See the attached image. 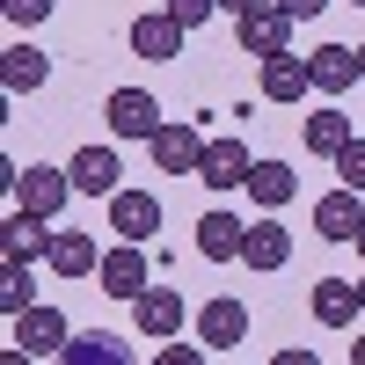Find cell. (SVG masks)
Segmentation results:
<instances>
[{
  "label": "cell",
  "mask_w": 365,
  "mask_h": 365,
  "mask_svg": "<svg viewBox=\"0 0 365 365\" xmlns=\"http://www.w3.org/2000/svg\"><path fill=\"white\" fill-rule=\"evenodd\" d=\"M182 322H197V314H190V299L168 292V285H146V292L132 299V329H139L146 344H175Z\"/></svg>",
  "instance_id": "6da1fadb"
},
{
  "label": "cell",
  "mask_w": 365,
  "mask_h": 365,
  "mask_svg": "<svg viewBox=\"0 0 365 365\" xmlns=\"http://www.w3.org/2000/svg\"><path fill=\"white\" fill-rule=\"evenodd\" d=\"M103 125H110V139H154V132L168 125V117H161V103L146 96V88H110Z\"/></svg>",
  "instance_id": "7a4b0ae2"
},
{
  "label": "cell",
  "mask_w": 365,
  "mask_h": 365,
  "mask_svg": "<svg viewBox=\"0 0 365 365\" xmlns=\"http://www.w3.org/2000/svg\"><path fill=\"white\" fill-rule=\"evenodd\" d=\"M22 212H37V220H58L66 212V197H73V175L66 168H44V161H29L22 175H15V190H8Z\"/></svg>",
  "instance_id": "3957f363"
},
{
  "label": "cell",
  "mask_w": 365,
  "mask_h": 365,
  "mask_svg": "<svg viewBox=\"0 0 365 365\" xmlns=\"http://www.w3.org/2000/svg\"><path fill=\"white\" fill-rule=\"evenodd\" d=\"M8 344H22L29 358H58V351L73 344V329H66V314H58L51 299H37L29 314H15V322H8Z\"/></svg>",
  "instance_id": "277c9868"
},
{
  "label": "cell",
  "mask_w": 365,
  "mask_h": 365,
  "mask_svg": "<svg viewBox=\"0 0 365 365\" xmlns=\"http://www.w3.org/2000/svg\"><path fill=\"white\" fill-rule=\"evenodd\" d=\"M234 37H241V51H249V58H278L285 37H292V15L278 8V0H256L249 15H234Z\"/></svg>",
  "instance_id": "5b68a950"
},
{
  "label": "cell",
  "mask_w": 365,
  "mask_h": 365,
  "mask_svg": "<svg viewBox=\"0 0 365 365\" xmlns=\"http://www.w3.org/2000/svg\"><path fill=\"white\" fill-rule=\"evenodd\" d=\"M146 154H154L161 175H197V161H205V132H197V125H182V117H168V125L146 139Z\"/></svg>",
  "instance_id": "8992f818"
},
{
  "label": "cell",
  "mask_w": 365,
  "mask_h": 365,
  "mask_svg": "<svg viewBox=\"0 0 365 365\" xmlns=\"http://www.w3.org/2000/svg\"><path fill=\"white\" fill-rule=\"evenodd\" d=\"M197 344L205 351H241V344H249V307H241L234 292L205 299V307H197Z\"/></svg>",
  "instance_id": "52a82bcc"
},
{
  "label": "cell",
  "mask_w": 365,
  "mask_h": 365,
  "mask_svg": "<svg viewBox=\"0 0 365 365\" xmlns=\"http://www.w3.org/2000/svg\"><path fill=\"white\" fill-rule=\"evenodd\" d=\"M96 285L110 292V299H132L146 292V241H117V249H103V270H96Z\"/></svg>",
  "instance_id": "ba28073f"
},
{
  "label": "cell",
  "mask_w": 365,
  "mask_h": 365,
  "mask_svg": "<svg viewBox=\"0 0 365 365\" xmlns=\"http://www.w3.org/2000/svg\"><path fill=\"white\" fill-rule=\"evenodd\" d=\"M256 73H263V103H307L314 96V66L299 51H278V58H256Z\"/></svg>",
  "instance_id": "9c48e42d"
},
{
  "label": "cell",
  "mask_w": 365,
  "mask_h": 365,
  "mask_svg": "<svg viewBox=\"0 0 365 365\" xmlns=\"http://www.w3.org/2000/svg\"><path fill=\"white\" fill-rule=\"evenodd\" d=\"M66 175H73V197H117V190H125V182H117V175H125V168H117V146H81V154L66 161Z\"/></svg>",
  "instance_id": "30bf717a"
},
{
  "label": "cell",
  "mask_w": 365,
  "mask_h": 365,
  "mask_svg": "<svg viewBox=\"0 0 365 365\" xmlns=\"http://www.w3.org/2000/svg\"><path fill=\"white\" fill-rule=\"evenodd\" d=\"M358 227H365V190H322L314 197V234L322 241H358Z\"/></svg>",
  "instance_id": "8fae6325"
},
{
  "label": "cell",
  "mask_w": 365,
  "mask_h": 365,
  "mask_svg": "<svg viewBox=\"0 0 365 365\" xmlns=\"http://www.w3.org/2000/svg\"><path fill=\"white\" fill-rule=\"evenodd\" d=\"M249 168H256V154H249V146H241L234 132H227V139H205L197 175L212 182V190H249Z\"/></svg>",
  "instance_id": "7c38bea8"
},
{
  "label": "cell",
  "mask_w": 365,
  "mask_h": 365,
  "mask_svg": "<svg viewBox=\"0 0 365 365\" xmlns=\"http://www.w3.org/2000/svg\"><path fill=\"white\" fill-rule=\"evenodd\" d=\"M182 37H190V29H182L168 8H146L139 22H132V51L139 58H154V66H168V58H182Z\"/></svg>",
  "instance_id": "4fadbf2b"
},
{
  "label": "cell",
  "mask_w": 365,
  "mask_h": 365,
  "mask_svg": "<svg viewBox=\"0 0 365 365\" xmlns=\"http://www.w3.org/2000/svg\"><path fill=\"white\" fill-rule=\"evenodd\" d=\"M44 81H51V51H37L29 37L0 51V96H37Z\"/></svg>",
  "instance_id": "5bb4252c"
},
{
  "label": "cell",
  "mask_w": 365,
  "mask_h": 365,
  "mask_svg": "<svg viewBox=\"0 0 365 365\" xmlns=\"http://www.w3.org/2000/svg\"><path fill=\"white\" fill-rule=\"evenodd\" d=\"M51 256V220H37V212H8V227H0V263H37Z\"/></svg>",
  "instance_id": "9a60e30c"
},
{
  "label": "cell",
  "mask_w": 365,
  "mask_h": 365,
  "mask_svg": "<svg viewBox=\"0 0 365 365\" xmlns=\"http://www.w3.org/2000/svg\"><path fill=\"white\" fill-rule=\"evenodd\" d=\"M241 263H249V270H263V278L292 263V234L278 227V212H263V220H249V241H241Z\"/></svg>",
  "instance_id": "2e32d148"
},
{
  "label": "cell",
  "mask_w": 365,
  "mask_h": 365,
  "mask_svg": "<svg viewBox=\"0 0 365 365\" xmlns=\"http://www.w3.org/2000/svg\"><path fill=\"white\" fill-rule=\"evenodd\" d=\"M110 234L154 241V234H161V197H154V190H117V197H110Z\"/></svg>",
  "instance_id": "e0dca14e"
},
{
  "label": "cell",
  "mask_w": 365,
  "mask_h": 365,
  "mask_svg": "<svg viewBox=\"0 0 365 365\" xmlns=\"http://www.w3.org/2000/svg\"><path fill=\"white\" fill-rule=\"evenodd\" d=\"M307 66H314V88H322V96H351V88H365L358 44H322V51H307Z\"/></svg>",
  "instance_id": "ac0fdd59"
},
{
  "label": "cell",
  "mask_w": 365,
  "mask_h": 365,
  "mask_svg": "<svg viewBox=\"0 0 365 365\" xmlns=\"http://www.w3.org/2000/svg\"><path fill=\"white\" fill-rule=\"evenodd\" d=\"M307 314H314L322 329H358V314H365V307H358V285H351V278H322V285L307 292Z\"/></svg>",
  "instance_id": "d6986e66"
},
{
  "label": "cell",
  "mask_w": 365,
  "mask_h": 365,
  "mask_svg": "<svg viewBox=\"0 0 365 365\" xmlns=\"http://www.w3.org/2000/svg\"><path fill=\"white\" fill-rule=\"evenodd\" d=\"M241 241H249V220H234V212H205L197 220V256L205 263H241Z\"/></svg>",
  "instance_id": "ffe728a7"
},
{
  "label": "cell",
  "mask_w": 365,
  "mask_h": 365,
  "mask_svg": "<svg viewBox=\"0 0 365 365\" xmlns=\"http://www.w3.org/2000/svg\"><path fill=\"white\" fill-rule=\"evenodd\" d=\"M58 365H139L132 344L117 336V329H81V336L58 351Z\"/></svg>",
  "instance_id": "44dd1931"
},
{
  "label": "cell",
  "mask_w": 365,
  "mask_h": 365,
  "mask_svg": "<svg viewBox=\"0 0 365 365\" xmlns=\"http://www.w3.org/2000/svg\"><path fill=\"white\" fill-rule=\"evenodd\" d=\"M58 278H96L103 270V249H96V234H51V256H44Z\"/></svg>",
  "instance_id": "7402d4cb"
},
{
  "label": "cell",
  "mask_w": 365,
  "mask_h": 365,
  "mask_svg": "<svg viewBox=\"0 0 365 365\" xmlns=\"http://www.w3.org/2000/svg\"><path fill=\"white\" fill-rule=\"evenodd\" d=\"M292 190H299V175H292L285 161H256V168H249V197H256V212H285Z\"/></svg>",
  "instance_id": "603a6c76"
},
{
  "label": "cell",
  "mask_w": 365,
  "mask_h": 365,
  "mask_svg": "<svg viewBox=\"0 0 365 365\" xmlns=\"http://www.w3.org/2000/svg\"><path fill=\"white\" fill-rule=\"evenodd\" d=\"M299 139H307V154H329V161H336L358 132H351V117H344V110H314L307 125H299Z\"/></svg>",
  "instance_id": "cb8c5ba5"
},
{
  "label": "cell",
  "mask_w": 365,
  "mask_h": 365,
  "mask_svg": "<svg viewBox=\"0 0 365 365\" xmlns=\"http://www.w3.org/2000/svg\"><path fill=\"white\" fill-rule=\"evenodd\" d=\"M37 307V278H29V263H0V314H29Z\"/></svg>",
  "instance_id": "d4e9b609"
},
{
  "label": "cell",
  "mask_w": 365,
  "mask_h": 365,
  "mask_svg": "<svg viewBox=\"0 0 365 365\" xmlns=\"http://www.w3.org/2000/svg\"><path fill=\"white\" fill-rule=\"evenodd\" d=\"M329 168H336V182H344V190H365V139H351Z\"/></svg>",
  "instance_id": "484cf974"
},
{
  "label": "cell",
  "mask_w": 365,
  "mask_h": 365,
  "mask_svg": "<svg viewBox=\"0 0 365 365\" xmlns=\"http://www.w3.org/2000/svg\"><path fill=\"white\" fill-rule=\"evenodd\" d=\"M51 8H58V0H0V15H8L15 29H37V22H51Z\"/></svg>",
  "instance_id": "4316f807"
},
{
  "label": "cell",
  "mask_w": 365,
  "mask_h": 365,
  "mask_svg": "<svg viewBox=\"0 0 365 365\" xmlns=\"http://www.w3.org/2000/svg\"><path fill=\"white\" fill-rule=\"evenodd\" d=\"M168 15H175L182 29H205L212 15H220V0H168Z\"/></svg>",
  "instance_id": "83f0119b"
},
{
  "label": "cell",
  "mask_w": 365,
  "mask_h": 365,
  "mask_svg": "<svg viewBox=\"0 0 365 365\" xmlns=\"http://www.w3.org/2000/svg\"><path fill=\"white\" fill-rule=\"evenodd\" d=\"M146 365H205V344H182V336H175V344H161Z\"/></svg>",
  "instance_id": "f1b7e54d"
},
{
  "label": "cell",
  "mask_w": 365,
  "mask_h": 365,
  "mask_svg": "<svg viewBox=\"0 0 365 365\" xmlns=\"http://www.w3.org/2000/svg\"><path fill=\"white\" fill-rule=\"evenodd\" d=\"M278 8H285V15H292V22H314V15H322V8H336V0H278Z\"/></svg>",
  "instance_id": "f546056e"
},
{
  "label": "cell",
  "mask_w": 365,
  "mask_h": 365,
  "mask_svg": "<svg viewBox=\"0 0 365 365\" xmlns=\"http://www.w3.org/2000/svg\"><path fill=\"white\" fill-rule=\"evenodd\" d=\"M270 365H322V358H314V351H278Z\"/></svg>",
  "instance_id": "4dcf8cb0"
},
{
  "label": "cell",
  "mask_w": 365,
  "mask_h": 365,
  "mask_svg": "<svg viewBox=\"0 0 365 365\" xmlns=\"http://www.w3.org/2000/svg\"><path fill=\"white\" fill-rule=\"evenodd\" d=\"M0 365H37V358H29L22 344H8V351H0Z\"/></svg>",
  "instance_id": "1f68e13d"
},
{
  "label": "cell",
  "mask_w": 365,
  "mask_h": 365,
  "mask_svg": "<svg viewBox=\"0 0 365 365\" xmlns=\"http://www.w3.org/2000/svg\"><path fill=\"white\" fill-rule=\"evenodd\" d=\"M220 8H227V15H249V8H256V0H220Z\"/></svg>",
  "instance_id": "d6a6232c"
},
{
  "label": "cell",
  "mask_w": 365,
  "mask_h": 365,
  "mask_svg": "<svg viewBox=\"0 0 365 365\" xmlns=\"http://www.w3.org/2000/svg\"><path fill=\"white\" fill-rule=\"evenodd\" d=\"M351 365H365V336H358V344H351Z\"/></svg>",
  "instance_id": "836d02e7"
},
{
  "label": "cell",
  "mask_w": 365,
  "mask_h": 365,
  "mask_svg": "<svg viewBox=\"0 0 365 365\" xmlns=\"http://www.w3.org/2000/svg\"><path fill=\"white\" fill-rule=\"evenodd\" d=\"M351 249H358V256H365V227H358V241H351Z\"/></svg>",
  "instance_id": "e575fe53"
},
{
  "label": "cell",
  "mask_w": 365,
  "mask_h": 365,
  "mask_svg": "<svg viewBox=\"0 0 365 365\" xmlns=\"http://www.w3.org/2000/svg\"><path fill=\"white\" fill-rule=\"evenodd\" d=\"M336 8H365V0H336Z\"/></svg>",
  "instance_id": "d590c367"
},
{
  "label": "cell",
  "mask_w": 365,
  "mask_h": 365,
  "mask_svg": "<svg viewBox=\"0 0 365 365\" xmlns=\"http://www.w3.org/2000/svg\"><path fill=\"white\" fill-rule=\"evenodd\" d=\"M358 307H365V278H358Z\"/></svg>",
  "instance_id": "8d00e7d4"
},
{
  "label": "cell",
  "mask_w": 365,
  "mask_h": 365,
  "mask_svg": "<svg viewBox=\"0 0 365 365\" xmlns=\"http://www.w3.org/2000/svg\"><path fill=\"white\" fill-rule=\"evenodd\" d=\"M358 66H365V44H358Z\"/></svg>",
  "instance_id": "74e56055"
}]
</instances>
